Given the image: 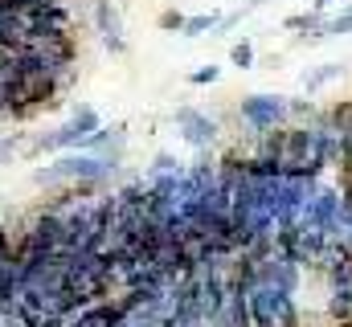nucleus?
Masks as SVG:
<instances>
[{"label":"nucleus","instance_id":"1","mask_svg":"<svg viewBox=\"0 0 352 327\" xmlns=\"http://www.w3.org/2000/svg\"><path fill=\"white\" fill-rule=\"evenodd\" d=\"M119 164L102 160V156H87V152H70L58 164H45L33 172V184H45V188H62V184H98L115 172Z\"/></svg>","mask_w":352,"mask_h":327},{"label":"nucleus","instance_id":"2","mask_svg":"<svg viewBox=\"0 0 352 327\" xmlns=\"http://www.w3.org/2000/svg\"><path fill=\"white\" fill-rule=\"evenodd\" d=\"M98 127H102L98 111H94V106H78V111H74V119H70L66 127H58L54 135L33 139V148H29V152H58V148H74V144L82 148V144H87Z\"/></svg>","mask_w":352,"mask_h":327},{"label":"nucleus","instance_id":"3","mask_svg":"<svg viewBox=\"0 0 352 327\" xmlns=\"http://www.w3.org/2000/svg\"><path fill=\"white\" fill-rule=\"evenodd\" d=\"M238 115H242V123L254 135L258 131H274V127H287V119H291L287 98H278V94H250V98H242Z\"/></svg>","mask_w":352,"mask_h":327},{"label":"nucleus","instance_id":"4","mask_svg":"<svg viewBox=\"0 0 352 327\" xmlns=\"http://www.w3.org/2000/svg\"><path fill=\"white\" fill-rule=\"evenodd\" d=\"M176 127H180L184 144H192L197 152H205V148L217 139V123H213L209 115L192 111V106H180V111H176Z\"/></svg>","mask_w":352,"mask_h":327},{"label":"nucleus","instance_id":"5","mask_svg":"<svg viewBox=\"0 0 352 327\" xmlns=\"http://www.w3.org/2000/svg\"><path fill=\"white\" fill-rule=\"evenodd\" d=\"M94 29L102 33V41H119L123 37V16L111 0H94Z\"/></svg>","mask_w":352,"mask_h":327},{"label":"nucleus","instance_id":"6","mask_svg":"<svg viewBox=\"0 0 352 327\" xmlns=\"http://www.w3.org/2000/svg\"><path fill=\"white\" fill-rule=\"evenodd\" d=\"M340 74H344V66H340V62H328V66H320V70H307V74H303V90H307V94H316L320 86L336 82Z\"/></svg>","mask_w":352,"mask_h":327},{"label":"nucleus","instance_id":"7","mask_svg":"<svg viewBox=\"0 0 352 327\" xmlns=\"http://www.w3.org/2000/svg\"><path fill=\"white\" fill-rule=\"evenodd\" d=\"M221 21L213 16V12H197V16H184V37H201V33H209V29H217Z\"/></svg>","mask_w":352,"mask_h":327},{"label":"nucleus","instance_id":"8","mask_svg":"<svg viewBox=\"0 0 352 327\" xmlns=\"http://www.w3.org/2000/svg\"><path fill=\"white\" fill-rule=\"evenodd\" d=\"M230 62H234L238 70H250V66H254V45H250V41H238V45L230 49Z\"/></svg>","mask_w":352,"mask_h":327},{"label":"nucleus","instance_id":"9","mask_svg":"<svg viewBox=\"0 0 352 327\" xmlns=\"http://www.w3.org/2000/svg\"><path fill=\"white\" fill-rule=\"evenodd\" d=\"M340 33H352V8H349V12H340L336 21H328V25H324V37H340Z\"/></svg>","mask_w":352,"mask_h":327},{"label":"nucleus","instance_id":"10","mask_svg":"<svg viewBox=\"0 0 352 327\" xmlns=\"http://www.w3.org/2000/svg\"><path fill=\"white\" fill-rule=\"evenodd\" d=\"M152 172H156V176H168V172H180V160H176L173 152H160V156H156V164H152Z\"/></svg>","mask_w":352,"mask_h":327},{"label":"nucleus","instance_id":"11","mask_svg":"<svg viewBox=\"0 0 352 327\" xmlns=\"http://www.w3.org/2000/svg\"><path fill=\"white\" fill-rule=\"evenodd\" d=\"M221 78V70H217V66H201V70H197V74H192V86H213V82Z\"/></svg>","mask_w":352,"mask_h":327},{"label":"nucleus","instance_id":"12","mask_svg":"<svg viewBox=\"0 0 352 327\" xmlns=\"http://www.w3.org/2000/svg\"><path fill=\"white\" fill-rule=\"evenodd\" d=\"M16 148H21V135H16V131H12V135H4V139H0V164L12 160V156H16Z\"/></svg>","mask_w":352,"mask_h":327},{"label":"nucleus","instance_id":"13","mask_svg":"<svg viewBox=\"0 0 352 327\" xmlns=\"http://www.w3.org/2000/svg\"><path fill=\"white\" fill-rule=\"evenodd\" d=\"M160 29H184V16H180L176 8H168V12L160 16Z\"/></svg>","mask_w":352,"mask_h":327},{"label":"nucleus","instance_id":"14","mask_svg":"<svg viewBox=\"0 0 352 327\" xmlns=\"http://www.w3.org/2000/svg\"><path fill=\"white\" fill-rule=\"evenodd\" d=\"M332 4H340V0H311V8H316V12H328Z\"/></svg>","mask_w":352,"mask_h":327}]
</instances>
